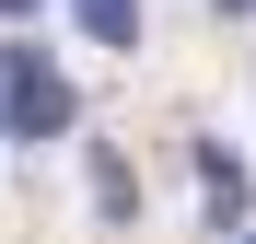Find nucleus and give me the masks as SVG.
Here are the masks:
<instances>
[{"instance_id":"obj_3","label":"nucleus","mask_w":256,"mask_h":244,"mask_svg":"<svg viewBox=\"0 0 256 244\" xmlns=\"http://www.w3.org/2000/svg\"><path fill=\"white\" fill-rule=\"evenodd\" d=\"M94 198H105V221L140 210V186H128V163H116V151H94Z\"/></svg>"},{"instance_id":"obj_1","label":"nucleus","mask_w":256,"mask_h":244,"mask_svg":"<svg viewBox=\"0 0 256 244\" xmlns=\"http://www.w3.org/2000/svg\"><path fill=\"white\" fill-rule=\"evenodd\" d=\"M70 128V81L35 47H0V140H58Z\"/></svg>"},{"instance_id":"obj_4","label":"nucleus","mask_w":256,"mask_h":244,"mask_svg":"<svg viewBox=\"0 0 256 244\" xmlns=\"http://www.w3.org/2000/svg\"><path fill=\"white\" fill-rule=\"evenodd\" d=\"M0 12H35V0H0Z\"/></svg>"},{"instance_id":"obj_5","label":"nucleus","mask_w":256,"mask_h":244,"mask_svg":"<svg viewBox=\"0 0 256 244\" xmlns=\"http://www.w3.org/2000/svg\"><path fill=\"white\" fill-rule=\"evenodd\" d=\"M222 12H256V0H222Z\"/></svg>"},{"instance_id":"obj_2","label":"nucleus","mask_w":256,"mask_h":244,"mask_svg":"<svg viewBox=\"0 0 256 244\" xmlns=\"http://www.w3.org/2000/svg\"><path fill=\"white\" fill-rule=\"evenodd\" d=\"M94 47H140V0H70Z\"/></svg>"}]
</instances>
